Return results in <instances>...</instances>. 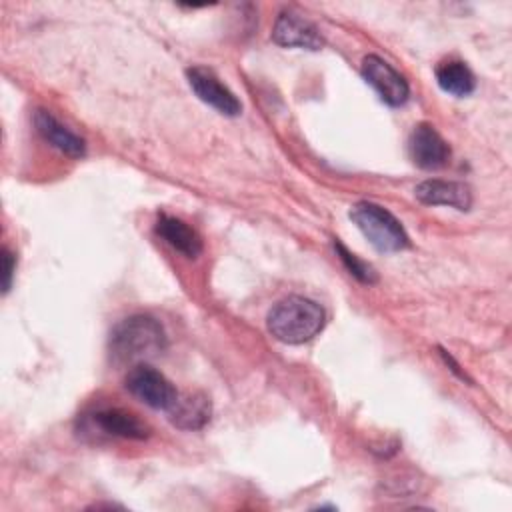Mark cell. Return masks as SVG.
<instances>
[{"mask_svg":"<svg viewBox=\"0 0 512 512\" xmlns=\"http://www.w3.org/2000/svg\"><path fill=\"white\" fill-rule=\"evenodd\" d=\"M166 348V332L162 324L148 314H134L114 326L108 350L118 364H142Z\"/></svg>","mask_w":512,"mask_h":512,"instance_id":"cell-1","label":"cell"},{"mask_svg":"<svg viewBox=\"0 0 512 512\" xmlns=\"http://www.w3.org/2000/svg\"><path fill=\"white\" fill-rule=\"evenodd\" d=\"M268 332L284 344H302L322 332L324 308L306 296H288L268 312Z\"/></svg>","mask_w":512,"mask_h":512,"instance_id":"cell-2","label":"cell"},{"mask_svg":"<svg viewBox=\"0 0 512 512\" xmlns=\"http://www.w3.org/2000/svg\"><path fill=\"white\" fill-rule=\"evenodd\" d=\"M350 220L380 252H400L410 246V238L400 220L374 202H358L350 208Z\"/></svg>","mask_w":512,"mask_h":512,"instance_id":"cell-3","label":"cell"},{"mask_svg":"<svg viewBox=\"0 0 512 512\" xmlns=\"http://www.w3.org/2000/svg\"><path fill=\"white\" fill-rule=\"evenodd\" d=\"M126 390L146 406L154 410H166V412L172 408V404L180 394L164 374H160L146 362L136 364L128 372Z\"/></svg>","mask_w":512,"mask_h":512,"instance_id":"cell-4","label":"cell"},{"mask_svg":"<svg viewBox=\"0 0 512 512\" xmlns=\"http://www.w3.org/2000/svg\"><path fill=\"white\" fill-rule=\"evenodd\" d=\"M362 78L376 90L382 102L388 106H402L410 96V86L406 78L392 68L384 58L376 54H368L362 60Z\"/></svg>","mask_w":512,"mask_h":512,"instance_id":"cell-5","label":"cell"},{"mask_svg":"<svg viewBox=\"0 0 512 512\" xmlns=\"http://www.w3.org/2000/svg\"><path fill=\"white\" fill-rule=\"evenodd\" d=\"M186 80L192 92L208 106L218 110L224 116H238L242 112L240 100L234 92L220 82V78L206 66L186 68Z\"/></svg>","mask_w":512,"mask_h":512,"instance_id":"cell-6","label":"cell"},{"mask_svg":"<svg viewBox=\"0 0 512 512\" xmlns=\"http://www.w3.org/2000/svg\"><path fill=\"white\" fill-rule=\"evenodd\" d=\"M408 152L412 162L424 170L442 168L450 158L448 142L438 134L432 124L426 122L414 126L408 138Z\"/></svg>","mask_w":512,"mask_h":512,"instance_id":"cell-7","label":"cell"},{"mask_svg":"<svg viewBox=\"0 0 512 512\" xmlns=\"http://www.w3.org/2000/svg\"><path fill=\"white\" fill-rule=\"evenodd\" d=\"M272 40L278 46H298V48H306V50H320L324 46V40L318 32V28L308 22L306 18H302L296 12H280L274 28H272Z\"/></svg>","mask_w":512,"mask_h":512,"instance_id":"cell-8","label":"cell"},{"mask_svg":"<svg viewBox=\"0 0 512 512\" xmlns=\"http://www.w3.org/2000/svg\"><path fill=\"white\" fill-rule=\"evenodd\" d=\"M422 204L430 206H452L456 210H470L472 192L462 182L452 180H424L414 190Z\"/></svg>","mask_w":512,"mask_h":512,"instance_id":"cell-9","label":"cell"},{"mask_svg":"<svg viewBox=\"0 0 512 512\" xmlns=\"http://www.w3.org/2000/svg\"><path fill=\"white\" fill-rule=\"evenodd\" d=\"M34 126L38 134L52 144L56 150L70 158H82L86 154V142L70 128H66L58 118H54L48 110H36Z\"/></svg>","mask_w":512,"mask_h":512,"instance_id":"cell-10","label":"cell"},{"mask_svg":"<svg viewBox=\"0 0 512 512\" xmlns=\"http://www.w3.org/2000/svg\"><path fill=\"white\" fill-rule=\"evenodd\" d=\"M212 414V404L202 392L178 394L176 402L168 410L170 422L180 430H200Z\"/></svg>","mask_w":512,"mask_h":512,"instance_id":"cell-11","label":"cell"},{"mask_svg":"<svg viewBox=\"0 0 512 512\" xmlns=\"http://www.w3.org/2000/svg\"><path fill=\"white\" fill-rule=\"evenodd\" d=\"M94 424L110 436L116 438H130V440H144L150 436V426L142 422L128 410L122 408H104L94 412Z\"/></svg>","mask_w":512,"mask_h":512,"instance_id":"cell-12","label":"cell"},{"mask_svg":"<svg viewBox=\"0 0 512 512\" xmlns=\"http://www.w3.org/2000/svg\"><path fill=\"white\" fill-rule=\"evenodd\" d=\"M156 234L188 258H196L202 252V238L198 232L176 216L160 214L156 222Z\"/></svg>","mask_w":512,"mask_h":512,"instance_id":"cell-13","label":"cell"},{"mask_svg":"<svg viewBox=\"0 0 512 512\" xmlns=\"http://www.w3.org/2000/svg\"><path fill=\"white\" fill-rule=\"evenodd\" d=\"M438 86L452 96H468L476 88V78L472 70L460 60H446L436 66Z\"/></svg>","mask_w":512,"mask_h":512,"instance_id":"cell-14","label":"cell"},{"mask_svg":"<svg viewBox=\"0 0 512 512\" xmlns=\"http://www.w3.org/2000/svg\"><path fill=\"white\" fill-rule=\"evenodd\" d=\"M334 248H336V252H338V258L342 260V264L346 266V270H348L354 278H358V280L364 282V284H374V282H378L376 270H374L370 264L362 262L356 254H352L340 240H334Z\"/></svg>","mask_w":512,"mask_h":512,"instance_id":"cell-15","label":"cell"},{"mask_svg":"<svg viewBox=\"0 0 512 512\" xmlns=\"http://www.w3.org/2000/svg\"><path fill=\"white\" fill-rule=\"evenodd\" d=\"M14 270H16V256L4 246L2 248V292L6 294L12 286V278H14Z\"/></svg>","mask_w":512,"mask_h":512,"instance_id":"cell-16","label":"cell"},{"mask_svg":"<svg viewBox=\"0 0 512 512\" xmlns=\"http://www.w3.org/2000/svg\"><path fill=\"white\" fill-rule=\"evenodd\" d=\"M440 352H442V358H444V362H446V364H450V370H452L454 374H458L462 380H468V378H466V374L460 370V366H458V364L452 360V356H450V354H446L444 350H440Z\"/></svg>","mask_w":512,"mask_h":512,"instance_id":"cell-17","label":"cell"}]
</instances>
